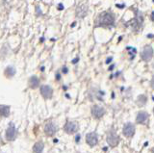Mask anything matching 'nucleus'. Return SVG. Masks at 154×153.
Instances as JSON below:
<instances>
[{
  "label": "nucleus",
  "mask_w": 154,
  "mask_h": 153,
  "mask_svg": "<svg viewBox=\"0 0 154 153\" xmlns=\"http://www.w3.org/2000/svg\"><path fill=\"white\" fill-rule=\"evenodd\" d=\"M115 23V17L111 13L103 12L97 17L95 20L96 26H103V27H111Z\"/></svg>",
  "instance_id": "1"
},
{
  "label": "nucleus",
  "mask_w": 154,
  "mask_h": 153,
  "mask_svg": "<svg viewBox=\"0 0 154 153\" xmlns=\"http://www.w3.org/2000/svg\"><path fill=\"white\" fill-rule=\"evenodd\" d=\"M141 57L143 61L148 62L153 57V48L150 45H146L141 52Z\"/></svg>",
  "instance_id": "2"
},
{
  "label": "nucleus",
  "mask_w": 154,
  "mask_h": 153,
  "mask_svg": "<svg viewBox=\"0 0 154 153\" xmlns=\"http://www.w3.org/2000/svg\"><path fill=\"white\" fill-rule=\"evenodd\" d=\"M107 142L111 146H117L119 142V137L114 130H111L107 135Z\"/></svg>",
  "instance_id": "3"
},
{
  "label": "nucleus",
  "mask_w": 154,
  "mask_h": 153,
  "mask_svg": "<svg viewBox=\"0 0 154 153\" xmlns=\"http://www.w3.org/2000/svg\"><path fill=\"white\" fill-rule=\"evenodd\" d=\"M105 114V110L104 108L98 106V105H94V106L91 108V115L94 118H100L103 117V115Z\"/></svg>",
  "instance_id": "4"
},
{
  "label": "nucleus",
  "mask_w": 154,
  "mask_h": 153,
  "mask_svg": "<svg viewBox=\"0 0 154 153\" xmlns=\"http://www.w3.org/2000/svg\"><path fill=\"white\" fill-rule=\"evenodd\" d=\"M78 130V123L75 121H67L65 125V131L69 134H73Z\"/></svg>",
  "instance_id": "5"
},
{
  "label": "nucleus",
  "mask_w": 154,
  "mask_h": 153,
  "mask_svg": "<svg viewBox=\"0 0 154 153\" xmlns=\"http://www.w3.org/2000/svg\"><path fill=\"white\" fill-rule=\"evenodd\" d=\"M86 141L88 142V145H90L91 146H94L98 142V136L97 134L93 132V133H89L86 137Z\"/></svg>",
  "instance_id": "6"
},
{
  "label": "nucleus",
  "mask_w": 154,
  "mask_h": 153,
  "mask_svg": "<svg viewBox=\"0 0 154 153\" xmlns=\"http://www.w3.org/2000/svg\"><path fill=\"white\" fill-rule=\"evenodd\" d=\"M123 134H124V136L129 137V138L133 137V135L135 134V126L130 122L126 123L123 126Z\"/></svg>",
  "instance_id": "7"
},
{
  "label": "nucleus",
  "mask_w": 154,
  "mask_h": 153,
  "mask_svg": "<svg viewBox=\"0 0 154 153\" xmlns=\"http://www.w3.org/2000/svg\"><path fill=\"white\" fill-rule=\"evenodd\" d=\"M6 136H7V139L9 141H13L16 139L17 137V129L14 127V125L13 123H11L9 125L8 129H7V132H6Z\"/></svg>",
  "instance_id": "8"
},
{
  "label": "nucleus",
  "mask_w": 154,
  "mask_h": 153,
  "mask_svg": "<svg viewBox=\"0 0 154 153\" xmlns=\"http://www.w3.org/2000/svg\"><path fill=\"white\" fill-rule=\"evenodd\" d=\"M41 93H42V95L43 97L48 99V98L52 97L53 90H52V89L49 87V86H42V87H41Z\"/></svg>",
  "instance_id": "9"
},
{
  "label": "nucleus",
  "mask_w": 154,
  "mask_h": 153,
  "mask_svg": "<svg viewBox=\"0 0 154 153\" xmlns=\"http://www.w3.org/2000/svg\"><path fill=\"white\" fill-rule=\"evenodd\" d=\"M45 131L46 135H48V136H53L57 132V126L55 125L54 123L49 122V123H47L46 125H45Z\"/></svg>",
  "instance_id": "10"
},
{
  "label": "nucleus",
  "mask_w": 154,
  "mask_h": 153,
  "mask_svg": "<svg viewBox=\"0 0 154 153\" xmlns=\"http://www.w3.org/2000/svg\"><path fill=\"white\" fill-rule=\"evenodd\" d=\"M87 13H88V6L86 4H82V5H79L76 9V16L78 17H84Z\"/></svg>",
  "instance_id": "11"
},
{
  "label": "nucleus",
  "mask_w": 154,
  "mask_h": 153,
  "mask_svg": "<svg viewBox=\"0 0 154 153\" xmlns=\"http://www.w3.org/2000/svg\"><path fill=\"white\" fill-rule=\"evenodd\" d=\"M148 118V115L146 112H143V111H141L139 112L138 115H137V118H136V121L138 123H143L144 121H146V119Z\"/></svg>",
  "instance_id": "12"
},
{
  "label": "nucleus",
  "mask_w": 154,
  "mask_h": 153,
  "mask_svg": "<svg viewBox=\"0 0 154 153\" xmlns=\"http://www.w3.org/2000/svg\"><path fill=\"white\" fill-rule=\"evenodd\" d=\"M29 85H30L31 88L36 89L37 87H38V85H40V81H38V79L36 76H33V77L29 79Z\"/></svg>",
  "instance_id": "13"
},
{
  "label": "nucleus",
  "mask_w": 154,
  "mask_h": 153,
  "mask_svg": "<svg viewBox=\"0 0 154 153\" xmlns=\"http://www.w3.org/2000/svg\"><path fill=\"white\" fill-rule=\"evenodd\" d=\"M10 114V107L6 105H2L0 106V115L3 117H8Z\"/></svg>",
  "instance_id": "14"
},
{
  "label": "nucleus",
  "mask_w": 154,
  "mask_h": 153,
  "mask_svg": "<svg viewBox=\"0 0 154 153\" xmlns=\"http://www.w3.org/2000/svg\"><path fill=\"white\" fill-rule=\"evenodd\" d=\"M33 150L35 153H42L43 150V143L42 142H37L35 145L33 147Z\"/></svg>",
  "instance_id": "15"
},
{
  "label": "nucleus",
  "mask_w": 154,
  "mask_h": 153,
  "mask_svg": "<svg viewBox=\"0 0 154 153\" xmlns=\"http://www.w3.org/2000/svg\"><path fill=\"white\" fill-rule=\"evenodd\" d=\"M146 95H143V94H141V95H139L138 98H137V104L139 105L140 107H142L143 106L144 104L146 103Z\"/></svg>",
  "instance_id": "16"
},
{
  "label": "nucleus",
  "mask_w": 154,
  "mask_h": 153,
  "mask_svg": "<svg viewBox=\"0 0 154 153\" xmlns=\"http://www.w3.org/2000/svg\"><path fill=\"white\" fill-rule=\"evenodd\" d=\"M14 73H16V69H14L13 66H9V68H7V69L5 70V74H6L8 77H12V76L14 75Z\"/></svg>",
  "instance_id": "17"
},
{
  "label": "nucleus",
  "mask_w": 154,
  "mask_h": 153,
  "mask_svg": "<svg viewBox=\"0 0 154 153\" xmlns=\"http://www.w3.org/2000/svg\"><path fill=\"white\" fill-rule=\"evenodd\" d=\"M126 49L129 51V53L131 54V57H130V60H133V59H134V57L136 56V49L133 48V47H127Z\"/></svg>",
  "instance_id": "18"
},
{
  "label": "nucleus",
  "mask_w": 154,
  "mask_h": 153,
  "mask_svg": "<svg viewBox=\"0 0 154 153\" xmlns=\"http://www.w3.org/2000/svg\"><path fill=\"white\" fill-rule=\"evenodd\" d=\"M150 85H151V88H152V89H154V75L152 76V79H151V84H150Z\"/></svg>",
  "instance_id": "19"
},
{
  "label": "nucleus",
  "mask_w": 154,
  "mask_h": 153,
  "mask_svg": "<svg viewBox=\"0 0 154 153\" xmlns=\"http://www.w3.org/2000/svg\"><path fill=\"white\" fill-rule=\"evenodd\" d=\"M112 60H113L112 57H109V58L107 59V61H106V64H109V63H111V62H112Z\"/></svg>",
  "instance_id": "20"
},
{
  "label": "nucleus",
  "mask_w": 154,
  "mask_h": 153,
  "mask_svg": "<svg viewBox=\"0 0 154 153\" xmlns=\"http://www.w3.org/2000/svg\"><path fill=\"white\" fill-rule=\"evenodd\" d=\"M116 6H117L118 8H122H122H124V6H125V5H124V4H122V5H119V4H117V5H116Z\"/></svg>",
  "instance_id": "21"
},
{
  "label": "nucleus",
  "mask_w": 154,
  "mask_h": 153,
  "mask_svg": "<svg viewBox=\"0 0 154 153\" xmlns=\"http://www.w3.org/2000/svg\"><path fill=\"white\" fill-rule=\"evenodd\" d=\"M79 140H80V135H77V136H76V140H75V141H76V142H78Z\"/></svg>",
  "instance_id": "22"
},
{
  "label": "nucleus",
  "mask_w": 154,
  "mask_h": 153,
  "mask_svg": "<svg viewBox=\"0 0 154 153\" xmlns=\"http://www.w3.org/2000/svg\"><path fill=\"white\" fill-rule=\"evenodd\" d=\"M151 20H153V21H154V12L151 14Z\"/></svg>",
  "instance_id": "23"
},
{
  "label": "nucleus",
  "mask_w": 154,
  "mask_h": 153,
  "mask_svg": "<svg viewBox=\"0 0 154 153\" xmlns=\"http://www.w3.org/2000/svg\"><path fill=\"white\" fill-rule=\"evenodd\" d=\"M63 71H64L65 73H66V72H67V69H66V68H65V69H63Z\"/></svg>",
  "instance_id": "24"
},
{
  "label": "nucleus",
  "mask_w": 154,
  "mask_h": 153,
  "mask_svg": "<svg viewBox=\"0 0 154 153\" xmlns=\"http://www.w3.org/2000/svg\"><path fill=\"white\" fill-rule=\"evenodd\" d=\"M77 61H78V59H75V60H73V61H72V63H73V64H74V63H76V62H77Z\"/></svg>",
  "instance_id": "25"
},
{
  "label": "nucleus",
  "mask_w": 154,
  "mask_h": 153,
  "mask_svg": "<svg viewBox=\"0 0 154 153\" xmlns=\"http://www.w3.org/2000/svg\"><path fill=\"white\" fill-rule=\"evenodd\" d=\"M59 6H60V7H59V9H60V10H62V9H63V5H62V4H60Z\"/></svg>",
  "instance_id": "26"
},
{
  "label": "nucleus",
  "mask_w": 154,
  "mask_h": 153,
  "mask_svg": "<svg viewBox=\"0 0 154 153\" xmlns=\"http://www.w3.org/2000/svg\"><path fill=\"white\" fill-rule=\"evenodd\" d=\"M153 152H154V148H153Z\"/></svg>",
  "instance_id": "27"
},
{
  "label": "nucleus",
  "mask_w": 154,
  "mask_h": 153,
  "mask_svg": "<svg viewBox=\"0 0 154 153\" xmlns=\"http://www.w3.org/2000/svg\"><path fill=\"white\" fill-rule=\"evenodd\" d=\"M153 113H154V110H153Z\"/></svg>",
  "instance_id": "28"
}]
</instances>
